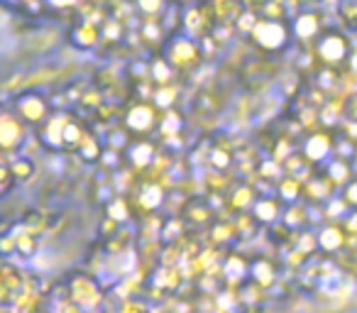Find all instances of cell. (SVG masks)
<instances>
[{
    "label": "cell",
    "instance_id": "43",
    "mask_svg": "<svg viewBox=\"0 0 357 313\" xmlns=\"http://www.w3.org/2000/svg\"><path fill=\"white\" fill-rule=\"evenodd\" d=\"M272 0H245V8H250L252 13H264Z\"/></svg>",
    "mask_w": 357,
    "mask_h": 313
},
{
    "label": "cell",
    "instance_id": "35",
    "mask_svg": "<svg viewBox=\"0 0 357 313\" xmlns=\"http://www.w3.org/2000/svg\"><path fill=\"white\" fill-rule=\"evenodd\" d=\"M100 103H103V96H100V91H86V93L79 98L81 110H98Z\"/></svg>",
    "mask_w": 357,
    "mask_h": 313
},
{
    "label": "cell",
    "instance_id": "9",
    "mask_svg": "<svg viewBox=\"0 0 357 313\" xmlns=\"http://www.w3.org/2000/svg\"><path fill=\"white\" fill-rule=\"evenodd\" d=\"M25 291V274L13 262H3L0 269V293H3V306H10L13 301L22 296Z\"/></svg>",
    "mask_w": 357,
    "mask_h": 313
},
{
    "label": "cell",
    "instance_id": "30",
    "mask_svg": "<svg viewBox=\"0 0 357 313\" xmlns=\"http://www.w3.org/2000/svg\"><path fill=\"white\" fill-rule=\"evenodd\" d=\"M152 79L157 81L159 86H169V81H172V74H174V66L169 64L167 59H157V61H152Z\"/></svg>",
    "mask_w": 357,
    "mask_h": 313
},
{
    "label": "cell",
    "instance_id": "3",
    "mask_svg": "<svg viewBox=\"0 0 357 313\" xmlns=\"http://www.w3.org/2000/svg\"><path fill=\"white\" fill-rule=\"evenodd\" d=\"M250 37L252 42L264 52H279L289 45V30L282 20H269V17H259L250 27Z\"/></svg>",
    "mask_w": 357,
    "mask_h": 313
},
{
    "label": "cell",
    "instance_id": "40",
    "mask_svg": "<svg viewBox=\"0 0 357 313\" xmlns=\"http://www.w3.org/2000/svg\"><path fill=\"white\" fill-rule=\"evenodd\" d=\"M337 13H340L347 22H357V0H340Z\"/></svg>",
    "mask_w": 357,
    "mask_h": 313
},
{
    "label": "cell",
    "instance_id": "33",
    "mask_svg": "<svg viewBox=\"0 0 357 313\" xmlns=\"http://www.w3.org/2000/svg\"><path fill=\"white\" fill-rule=\"evenodd\" d=\"M208 162L215 171H225V169H230V165H233V157H230V152H225L223 147H215V149H211Z\"/></svg>",
    "mask_w": 357,
    "mask_h": 313
},
{
    "label": "cell",
    "instance_id": "46",
    "mask_svg": "<svg viewBox=\"0 0 357 313\" xmlns=\"http://www.w3.org/2000/svg\"><path fill=\"white\" fill-rule=\"evenodd\" d=\"M350 69H352V74H357V52L350 54Z\"/></svg>",
    "mask_w": 357,
    "mask_h": 313
},
{
    "label": "cell",
    "instance_id": "15",
    "mask_svg": "<svg viewBox=\"0 0 357 313\" xmlns=\"http://www.w3.org/2000/svg\"><path fill=\"white\" fill-rule=\"evenodd\" d=\"M282 215H284L282 204H279V199H274V196H259L257 204H255V208H252V218L264 225L277 223Z\"/></svg>",
    "mask_w": 357,
    "mask_h": 313
},
{
    "label": "cell",
    "instance_id": "27",
    "mask_svg": "<svg viewBox=\"0 0 357 313\" xmlns=\"http://www.w3.org/2000/svg\"><path fill=\"white\" fill-rule=\"evenodd\" d=\"M282 220H284V225H287V230H301V225L308 223L306 211H303L301 206H289V208L284 211Z\"/></svg>",
    "mask_w": 357,
    "mask_h": 313
},
{
    "label": "cell",
    "instance_id": "36",
    "mask_svg": "<svg viewBox=\"0 0 357 313\" xmlns=\"http://www.w3.org/2000/svg\"><path fill=\"white\" fill-rule=\"evenodd\" d=\"M174 96H176V91H174L172 86H159L157 93H154V105H157V108H169Z\"/></svg>",
    "mask_w": 357,
    "mask_h": 313
},
{
    "label": "cell",
    "instance_id": "16",
    "mask_svg": "<svg viewBox=\"0 0 357 313\" xmlns=\"http://www.w3.org/2000/svg\"><path fill=\"white\" fill-rule=\"evenodd\" d=\"M250 279H252L257 287H269V284H274V279H277V269H274V264L269 262L267 257H257L255 262H250Z\"/></svg>",
    "mask_w": 357,
    "mask_h": 313
},
{
    "label": "cell",
    "instance_id": "48",
    "mask_svg": "<svg viewBox=\"0 0 357 313\" xmlns=\"http://www.w3.org/2000/svg\"><path fill=\"white\" fill-rule=\"evenodd\" d=\"M3 313H10V306H3Z\"/></svg>",
    "mask_w": 357,
    "mask_h": 313
},
{
    "label": "cell",
    "instance_id": "6",
    "mask_svg": "<svg viewBox=\"0 0 357 313\" xmlns=\"http://www.w3.org/2000/svg\"><path fill=\"white\" fill-rule=\"evenodd\" d=\"M316 54L323 64L337 66L345 59H350V45L340 32H326L321 40L316 42Z\"/></svg>",
    "mask_w": 357,
    "mask_h": 313
},
{
    "label": "cell",
    "instance_id": "8",
    "mask_svg": "<svg viewBox=\"0 0 357 313\" xmlns=\"http://www.w3.org/2000/svg\"><path fill=\"white\" fill-rule=\"evenodd\" d=\"M25 137H27V130L20 118H15L10 113H6L0 118V149L6 152V157H10L15 149H20Z\"/></svg>",
    "mask_w": 357,
    "mask_h": 313
},
{
    "label": "cell",
    "instance_id": "5",
    "mask_svg": "<svg viewBox=\"0 0 357 313\" xmlns=\"http://www.w3.org/2000/svg\"><path fill=\"white\" fill-rule=\"evenodd\" d=\"M201 59L196 40L191 37H174L167 45V61L174 69H194Z\"/></svg>",
    "mask_w": 357,
    "mask_h": 313
},
{
    "label": "cell",
    "instance_id": "45",
    "mask_svg": "<svg viewBox=\"0 0 357 313\" xmlns=\"http://www.w3.org/2000/svg\"><path fill=\"white\" fill-rule=\"evenodd\" d=\"M347 230H352V233H357V211L355 213H350V218H347Z\"/></svg>",
    "mask_w": 357,
    "mask_h": 313
},
{
    "label": "cell",
    "instance_id": "7",
    "mask_svg": "<svg viewBox=\"0 0 357 313\" xmlns=\"http://www.w3.org/2000/svg\"><path fill=\"white\" fill-rule=\"evenodd\" d=\"M159 123L162 118H157V110L149 103H135L125 115V128L139 137H147L149 132H154V128L159 130Z\"/></svg>",
    "mask_w": 357,
    "mask_h": 313
},
{
    "label": "cell",
    "instance_id": "20",
    "mask_svg": "<svg viewBox=\"0 0 357 313\" xmlns=\"http://www.w3.org/2000/svg\"><path fill=\"white\" fill-rule=\"evenodd\" d=\"M255 204H257V191L252 189L250 184H238L233 191V196H230V206H233L235 211H250L255 208Z\"/></svg>",
    "mask_w": 357,
    "mask_h": 313
},
{
    "label": "cell",
    "instance_id": "17",
    "mask_svg": "<svg viewBox=\"0 0 357 313\" xmlns=\"http://www.w3.org/2000/svg\"><path fill=\"white\" fill-rule=\"evenodd\" d=\"M291 32L296 40L311 42L313 37L318 35V15H313V13H301V15L294 20Z\"/></svg>",
    "mask_w": 357,
    "mask_h": 313
},
{
    "label": "cell",
    "instance_id": "41",
    "mask_svg": "<svg viewBox=\"0 0 357 313\" xmlns=\"http://www.w3.org/2000/svg\"><path fill=\"white\" fill-rule=\"evenodd\" d=\"M342 113L350 123H357V96H350V98L342 103Z\"/></svg>",
    "mask_w": 357,
    "mask_h": 313
},
{
    "label": "cell",
    "instance_id": "10",
    "mask_svg": "<svg viewBox=\"0 0 357 313\" xmlns=\"http://www.w3.org/2000/svg\"><path fill=\"white\" fill-rule=\"evenodd\" d=\"M301 149H303V160H306L308 165H323V162L333 160L331 154L335 152V142H333V137H328L326 132H313L306 137Z\"/></svg>",
    "mask_w": 357,
    "mask_h": 313
},
{
    "label": "cell",
    "instance_id": "26",
    "mask_svg": "<svg viewBox=\"0 0 357 313\" xmlns=\"http://www.w3.org/2000/svg\"><path fill=\"white\" fill-rule=\"evenodd\" d=\"M181 128H184V120H181L178 113H174V110H169V113L162 118V123H159L162 137H176V135L181 132Z\"/></svg>",
    "mask_w": 357,
    "mask_h": 313
},
{
    "label": "cell",
    "instance_id": "22",
    "mask_svg": "<svg viewBox=\"0 0 357 313\" xmlns=\"http://www.w3.org/2000/svg\"><path fill=\"white\" fill-rule=\"evenodd\" d=\"M326 171H328L326 179L331 181V184H347V181L352 179L350 176V162L342 160V157H333V160L328 162Z\"/></svg>",
    "mask_w": 357,
    "mask_h": 313
},
{
    "label": "cell",
    "instance_id": "12",
    "mask_svg": "<svg viewBox=\"0 0 357 313\" xmlns=\"http://www.w3.org/2000/svg\"><path fill=\"white\" fill-rule=\"evenodd\" d=\"M154 157H157V147H154V142H149V139H135V142H130L128 147V162L135 167V169H147V167L154 165Z\"/></svg>",
    "mask_w": 357,
    "mask_h": 313
},
{
    "label": "cell",
    "instance_id": "1",
    "mask_svg": "<svg viewBox=\"0 0 357 313\" xmlns=\"http://www.w3.org/2000/svg\"><path fill=\"white\" fill-rule=\"evenodd\" d=\"M86 132L79 125V120L69 113H54L50 115L40 130V142L50 152H66V149H79L84 142Z\"/></svg>",
    "mask_w": 357,
    "mask_h": 313
},
{
    "label": "cell",
    "instance_id": "18",
    "mask_svg": "<svg viewBox=\"0 0 357 313\" xmlns=\"http://www.w3.org/2000/svg\"><path fill=\"white\" fill-rule=\"evenodd\" d=\"M98 37H100V30L96 25H91V22H79V25L74 27V32H71V42H74L79 49H91V47H96Z\"/></svg>",
    "mask_w": 357,
    "mask_h": 313
},
{
    "label": "cell",
    "instance_id": "32",
    "mask_svg": "<svg viewBox=\"0 0 357 313\" xmlns=\"http://www.w3.org/2000/svg\"><path fill=\"white\" fill-rule=\"evenodd\" d=\"M298 194H301V184H298L294 176H287V179L279 181V196L284 201H296Z\"/></svg>",
    "mask_w": 357,
    "mask_h": 313
},
{
    "label": "cell",
    "instance_id": "4",
    "mask_svg": "<svg viewBox=\"0 0 357 313\" xmlns=\"http://www.w3.org/2000/svg\"><path fill=\"white\" fill-rule=\"evenodd\" d=\"M15 110H17V118L32 125H45L50 120V105H47L45 96L37 93V91H27V93L17 96Z\"/></svg>",
    "mask_w": 357,
    "mask_h": 313
},
{
    "label": "cell",
    "instance_id": "29",
    "mask_svg": "<svg viewBox=\"0 0 357 313\" xmlns=\"http://www.w3.org/2000/svg\"><path fill=\"white\" fill-rule=\"evenodd\" d=\"M15 252L22 254V257H32L37 250V240L32 235V230H22V235H15Z\"/></svg>",
    "mask_w": 357,
    "mask_h": 313
},
{
    "label": "cell",
    "instance_id": "47",
    "mask_svg": "<svg viewBox=\"0 0 357 313\" xmlns=\"http://www.w3.org/2000/svg\"><path fill=\"white\" fill-rule=\"evenodd\" d=\"M8 3H13V6H27V3H32V0H8Z\"/></svg>",
    "mask_w": 357,
    "mask_h": 313
},
{
    "label": "cell",
    "instance_id": "42",
    "mask_svg": "<svg viewBox=\"0 0 357 313\" xmlns=\"http://www.w3.org/2000/svg\"><path fill=\"white\" fill-rule=\"evenodd\" d=\"M120 313H149V308L144 306L142 301H125L123 303V308H120Z\"/></svg>",
    "mask_w": 357,
    "mask_h": 313
},
{
    "label": "cell",
    "instance_id": "25",
    "mask_svg": "<svg viewBox=\"0 0 357 313\" xmlns=\"http://www.w3.org/2000/svg\"><path fill=\"white\" fill-rule=\"evenodd\" d=\"M10 160V169L15 174L17 181H27L30 176H35V162L27 157H8Z\"/></svg>",
    "mask_w": 357,
    "mask_h": 313
},
{
    "label": "cell",
    "instance_id": "44",
    "mask_svg": "<svg viewBox=\"0 0 357 313\" xmlns=\"http://www.w3.org/2000/svg\"><path fill=\"white\" fill-rule=\"evenodd\" d=\"M50 6H54V8H59V10H64V8H71V6H76L79 0H47Z\"/></svg>",
    "mask_w": 357,
    "mask_h": 313
},
{
    "label": "cell",
    "instance_id": "34",
    "mask_svg": "<svg viewBox=\"0 0 357 313\" xmlns=\"http://www.w3.org/2000/svg\"><path fill=\"white\" fill-rule=\"evenodd\" d=\"M0 181H3V184H0V191H3V194H10V189H13V184H15V174H13V169H10V160H8V157H3V165H0Z\"/></svg>",
    "mask_w": 357,
    "mask_h": 313
},
{
    "label": "cell",
    "instance_id": "38",
    "mask_svg": "<svg viewBox=\"0 0 357 313\" xmlns=\"http://www.w3.org/2000/svg\"><path fill=\"white\" fill-rule=\"evenodd\" d=\"M142 37L147 42H159V37H162V25H159V20H144Z\"/></svg>",
    "mask_w": 357,
    "mask_h": 313
},
{
    "label": "cell",
    "instance_id": "21",
    "mask_svg": "<svg viewBox=\"0 0 357 313\" xmlns=\"http://www.w3.org/2000/svg\"><path fill=\"white\" fill-rule=\"evenodd\" d=\"M211 218H213V211H211V206L206 204L204 199L189 201V206H186V220H189V223L206 225V223H211Z\"/></svg>",
    "mask_w": 357,
    "mask_h": 313
},
{
    "label": "cell",
    "instance_id": "14",
    "mask_svg": "<svg viewBox=\"0 0 357 313\" xmlns=\"http://www.w3.org/2000/svg\"><path fill=\"white\" fill-rule=\"evenodd\" d=\"M213 10V22H223V25H233L243 17L245 13V0H213L211 3Z\"/></svg>",
    "mask_w": 357,
    "mask_h": 313
},
{
    "label": "cell",
    "instance_id": "2",
    "mask_svg": "<svg viewBox=\"0 0 357 313\" xmlns=\"http://www.w3.org/2000/svg\"><path fill=\"white\" fill-rule=\"evenodd\" d=\"M66 298L84 313H93L103 303V293H100L98 282L81 272L66 279Z\"/></svg>",
    "mask_w": 357,
    "mask_h": 313
},
{
    "label": "cell",
    "instance_id": "23",
    "mask_svg": "<svg viewBox=\"0 0 357 313\" xmlns=\"http://www.w3.org/2000/svg\"><path fill=\"white\" fill-rule=\"evenodd\" d=\"M76 154H79V157H81L84 162H100V157H103V149H100L98 137H93V135L86 132L84 142L79 144Z\"/></svg>",
    "mask_w": 357,
    "mask_h": 313
},
{
    "label": "cell",
    "instance_id": "28",
    "mask_svg": "<svg viewBox=\"0 0 357 313\" xmlns=\"http://www.w3.org/2000/svg\"><path fill=\"white\" fill-rule=\"evenodd\" d=\"M105 215H108L113 223H125L130 218V204L125 199H113L105 208Z\"/></svg>",
    "mask_w": 357,
    "mask_h": 313
},
{
    "label": "cell",
    "instance_id": "13",
    "mask_svg": "<svg viewBox=\"0 0 357 313\" xmlns=\"http://www.w3.org/2000/svg\"><path fill=\"white\" fill-rule=\"evenodd\" d=\"M345 240H347L345 230L337 228V225H326V228H321V233L316 235V247L326 254H335L345 247Z\"/></svg>",
    "mask_w": 357,
    "mask_h": 313
},
{
    "label": "cell",
    "instance_id": "24",
    "mask_svg": "<svg viewBox=\"0 0 357 313\" xmlns=\"http://www.w3.org/2000/svg\"><path fill=\"white\" fill-rule=\"evenodd\" d=\"M184 25H186V30L191 32V35H201V32L208 27V22H211V17H206V13L204 10H199V8H191L189 13H186V17H184Z\"/></svg>",
    "mask_w": 357,
    "mask_h": 313
},
{
    "label": "cell",
    "instance_id": "11",
    "mask_svg": "<svg viewBox=\"0 0 357 313\" xmlns=\"http://www.w3.org/2000/svg\"><path fill=\"white\" fill-rule=\"evenodd\" d=\"M164 189L162 184H157V181H142V184L137 186V194H135V204H137V208L142 211V213H154V211H159L164 206Z\"/></svg>",
    "mask_w": 357,
    "mask_h": 313
},
{
    "label": "cell",
    "instance_id": "19",
    "mask_svg": "<svg viewBox=\"0 0 357 313\" xmlns=\"http://www.w3.org/2000/svg\"><path fill=\"white\" fill-rule=\"evenodd\" d=\"M223 274L228 282H235L240 284L243 279L250 277V262L245 257H240V254H230L228 259H225L223 264Z\"/></svg>",
    "mask_w": 357,
    "mask_h": 313
},
{
    "label": "cell",
    "instance_id": "39",
    "mask_svg": "<svg viewBox=\"0 0 357 313\" xmlns=\"http://www.w3.org/2000/svg\"><path fill=\"white\" fill-rule=\"evenodd\" d=\"M342 201L347 204V208H357V176L342 186Z\"/></svg>",
    "mask_w": 357,
    "mask_h": 313
},
{
    "label": "cell",
    "instance_id": "31",
    "mask_svg": "<svg viewBox=\"0 0 357 313\" xmlns=\"http://www.w3.org/2000/svg\"><path fill=\"white\" fill-rule=\"evenodd\" d=\"M135 8L144 20H154V15L164 10V0H135Z\"/></svg>",
    "mask_w": 357,
    "mask_h": 313
},
{
    "label": "cell",
    "instance_id": "37",
    "mask_svg": "<svg viewBox=\"0 0 357 313\" xmlns=\"http://www.w3.org/2000/svg\"><path fill=\"white\" fill-rule=\"evenodd\" d=\"M306 189L311 191V194H318V199H328V196H331L333 184L328 179H316V176H313V179L308 181Z\"/></svg>",
    "mask_w": 357,
    "mask_h": 313
}]
</instances>
